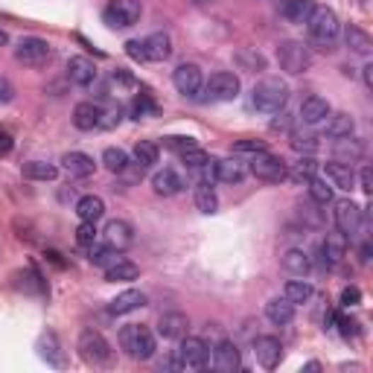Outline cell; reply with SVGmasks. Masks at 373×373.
<instances>
[{"label":"cell","mask_w":373,"mask_h":373,"mask_svg":"<svg viewBox=\"0 0 373 373\" xmlns=\"http://www.w3.org/2000/svg\"><path fill=\"white\" fill-rule=\"evenodd\" d=\"M239 365H242V356L236 350V344L228 341V338L219 341L216 350H213V367L222 370V373H234V370H239Z\"/></svg>","instance_id":"15"},{"label":"cell","mask_w":373,"mask_h":373,"mask_svg":"<svg viewBox=\"0 0 373 373\" xmlns=\"http://www.w3.org/2000/svg\"><path fill=\"white\" fill-rule=\"evenodd\" d=\"M330 117V103L324 96H306L304 105H301V120L306 126H318V122H324Z\"/></svg>","instance_id":"18"},{"label":"cell","mask_w":373,"mask_h":373,"mask_svg":"<svg viewBox=\"0 0 373 373\" xmlns=\"http://www.w3.org/2000/svg\"><path fill=\"white\" fill-rule=\"evenodd\" d=\"M12 96H15V88L6 76H0V103H12Z\"/></svg>","instance_id":"55"},{"label":"cell","mask_w":373,"mask_h":373,"mask_svg":"<svg viewBox=\"0 0 373 373\" xmlns=\"http://www.w3.org/2000/svg\"><path fill=\"white\" fill-rule=\"evenodd\" d=\"M205 88V99H213V103H231V99H236L239 96V76L236 73H228V70H219V73H213V76L207 79V85H202Z\"/></svg>","instance_id":"8"},{"label":"cell","mask_w":373,"mask_h":373,"mask_svg":"<svg viewBox=\"0 0 373 373\" xmlns=\"http://www.w3.org/2000/svg\"><path fill=\"white\" fill-rule=\"evenodd\" d=\"M120 120H122L120 105H108V108L99 105V129H114V126H120Z\"/></svg>","instance_id":"46"},{"label":"cell","mask_w":373,"mask_h":373,"mask_svg":"<svg viewBox=\"0 0 373 373\" xmlns=\"http://www.w3.org/2000/svg\"><path fill=\"white\" fill-rule=\"evenodd\" d=\"M137 277H140V265H134L132 260H117L105 268V280H111V283H129Z\"/></svg>","instance_id":"29"},{"label":"cell","mask_w":373,"mask_h":373,"mask_svg":"<svg viewBox=\"0 0 373 373\" xmlns=\"http://www.w3.org/2000/svg\"><path fill=\"white\" fill-rule=\"evenodd\" d=\"M76 216L82 222H99L105 216V202L99 195H82L76 202Z\"/></svg>","instance_id":"30"},{"label":"cell","mask_w":373,"mask_h":373,"mask_svg":"<svg viewBox=\"0 0 373 373\" xmlns=\"http://www.w3.org/2000/svg\"><path fill=\"white\" fill-rule=\"evenodd\" d=\"M283 268L289 271V275H294V277H306L312 263H309L304 248H289V251L283 254Z\"/></svg>","instance_id":"27"},{"label":"cell","mask_w":373,"mask_h":373,"mask_svg":"<svg viewBox=\"0 0 373 373\" xmlns=\"http://www.w3.org/2000/svg\"><path fill=\"white\" fill-rule=\"evenodd\" d=\"M56 176H59V169L53 163H44V161L23 163V178H30V181H53Z\"/></svg>","instance_id":"36"},{"label":"cell","mask_w":373,"mask_h":373,"mask_svg":"<svg viewBox=\"0 0 373 373\" xmlns=\"http://www.w3.org/2000/svg\"><path fill=\"white\" fill-rule=\"evenodd\" d=\"M67 76H70V82L73 85H91V82H96V67H93V62L91 59H85V56H73L70 62H67Z\"/></svg>","instance_id":"16"},{"label":"cell","mask_w":373,"mask_h":373,"mask_svg":"<svg viewBox=\"0 0 373 373\" xmlns=\"http://www.w3.org/2000/svg\"><path fill=\"white\" fill-rule=\"evenodd\" d=\"M333 321L338 324V330H341V335H344V338H350V335H356V333H359L353 318H347V315H333Z\"/></svg>","instance_id":"52"},{"label":"cell","mask_w":373,"mask_h":373,"mask_svg":"<svg viewBox=\"0 0 373 373\" xmlns=\"http://www.w3.org/2000/svg\"><path fill=\"white\" fill-rule=\"evenodd\" d=\"M327 122V137L333 140H341V137H350L356 132V120L350 114H333L324 120Z\"/></svg>","instance_id":"32"},{"label":"cell","mask_w":373,"mask_h":373,"mask_svg":"<svg viewBox=\"0 0 373 373\" xmlns=\"http://www.w3.org/2000/svg\"><path fill=\"white\" fill-rule=\"evenodd\" d=\"M120 344L132 359H152L155 356V335L149 327H140V324H129L120 330Z\"/></svg>","instance_id":"2"},{"label":"cell","mask_w":373,"mask_h":373,"mask_svg":"<svg viewBox=\"0 0 373 373\" xmlns=\"http://www.w3.org/2000/svg\"><path fill=\"white\" fill-rule=\"evenodd\" d=\"M315 172H318V163L312 158H301V161L292 166V172H286V178H292L294 184H304V181L315 178Z\"/></svg>","instance_id":"41"},{"label":"cell","mask_w":373,"mask_h":373,"mask_svg":"<svg viewBox=\"0 0 373 373\" xmlns=\"http://www.w3.org/2000/svg\"><path fill=\"white\" fill-rule=\"evenodd\" d=\"M111 85H117V88H129V91H134V88H137V79L132 76V73H129V70H120V67H117V70L111 73Z\"/></svg>","instance_id":"49"},{"label":"cell","mask_w":373,"mask_h":373,"mask_svg":"<svg viewBox=\"0 0 373 373\" xmlns=\"http://www.w3.org/2000/svg\"><path fill=\"white\" fill-rule=\"evenodd\" d=\"M210 362V347L202 338H184L181 347L176 350V367H190V370H202Z\"/></svg>","instance_id":"9"},{"label":"cell","mask_w":373,"mask_h":373,"mask_svg":"<svg viewBox=\"0 0 373 373\" xmlns=\"http://www.w3.org/2000/svg\"><path fill=\"white\" fill-rule=\"evenodd\" d=\"M4 44H9V33H6V30H0V47H4Z\"/></svg>","instance_id":"59"},{"label":"cell","mask_w":373,"mask_h":373,"mask_svg":"<svg viewBox=\"0 0 373 373\" xmlns=\"http://www.w3.org/2000/svg\"><path fill=\"white\" fill-rule=\"evenodd\" d=\"M158 155H161V152H158V146H155L152 140H140V143L134 146V161H137L143 169H146V166H155V163H158Z\"/></svg>","instance_id":"42"},{"label":"cell","mask_w":373,"mask_h":373,"mask_svg":"<svg viewBox=\"0 0 373 373\" xmlns=\"http://www.w3.org/2000/svg\"><path fill=\"white\" fill-rule=\"evenodd\" d=\"M254 356H257V362L265 370H275L280 365V359H283V344L275 335H260L254 341Z\"/></svg>","instance_id":"14"},{"label":"cell","mask_w":373,"mask_h":373,"mask_svg":"<svg viewBox=\"0 0 373 373\" xmlns=\"http://www.w3.org/2000/svg\"><path fill=\"white\" fill-rule=\"evenodd\" d=\"M335 158L341 161V163H356L362 155H365V146H362V140H356L353 134L350 137H341V140H335Z\"/></svg>","instance_id":"31"},{"label":"cell","mask_w":373,"mask_h":373,"mask_svg":"<svg viewBox=\"0 0 373 373\" xmlns=\"http://www.w3.org/2000/svg\"><path fill=\"white\" fill-rule=\"evenodd\" d=\"M248 176V166L239 158H222L216 161V181L222 184H239Z\"/></svg>","instance_id":"17"},{"label":"cell","mask_w":373,"mask_h":373,"mask_svg":"<svg viewBox=\"0 0 373 373\" xmlns=\"http://www.w3.org/2000/svg\"><path fill=\"white\" fill-rule=\"evenodd\" d=\"M155 111H158V105H155V99L149 96L146 91L134 96V103H132V117H134V120H140V117H152Z\"/></svg>","instance_id":"44"},{"label":"cell","mask_w":373,"mask_h":373,"mask_svg":"<svg viewBox=\"0 0 373 373\" xmlns=\"http://www.w3.org/2000/svg\"><path fill=\"white\" fill-rule=\"evenodd\" d=\"M172 85L178 88V93L184 96H195L198 91H202L205 85V76H202V67L193 64V62H184L176 67V73H172Z\"/></svg>","instance_id":"12"},{"label":"cell","mask_w":373,"mask_h":373,"mask_svg":"<svg viewBox=\"0 0 373 373\" xmlns=\"http://www.w3.org/2000/svg\"><path fill=\"white\" fill-rule=\"evenodd\" d=\"M306 27H309V35L315 44H333L341 33V23H338V15L327 6H315L312 15L306 18Z\"/></svg>","instance_id":"3"},{"label":"cell","mask_w":373,"mask_h":373,"mask_svg":"<svg viewBox=\"0 0 373 373\" xmlns=\"http://www.w3.org/2000/svg\"><path fill=\"white\" fill-rule=\"evenodd\" d=\"M181 161H184L187 169H198V166H205L210 161V155L202 146H193V149H187V152H181Z\"/></svg>","instance_id":"45"},{"label":"cell","mask_w":373,"mask_h":373,"mask_svg":"<svg viewBox=\"0 0 373 373\" xmlns=\"http://www.w3.org/2000/svg\"><path fill=\"white\" fill-rule=\"evenodd\" d=\"M126 53H129L134 62H149V59H146V47H143V41H129V44H126Z\"/></svg>","instance_id":"54"},{"label":"cell","mask_w":373,"mask_h":373,"mask_svg":"<svg viewBox=\"0 0 373 373\" xmlns=\"http://www.w3.org/2000/svg\"><path fill=\"white\" fill-rule=\"evenodd\" d=\"M73 126L79 132H93L99 129V105L96 103H79L73 108Z\"/></svg>","instance_id":"25"},{"label":"cell","mask_w":373,"mask_h":373,"mask_svg":"<svg viewBox=\"0 0 373 373\" xmlns=\"http://www.w3.org/2000/svg\"><path fill=\"white\" fill-rule=\"evenodd\" d=\"M76 242L82 248H91L96 242V222H82V225L76 228Z\"/></svg>","instance_id":"47"},{"label":"cell","mask_w":373,"mask_h":373,"mask_svg":"<svg viewBox=\"0 0 373 373\" xmlns=\"http://www.w3.org/2000/svg\"><path fill=\"white\" fill-rule=\"evenodd\" d=\"M236 155H257V152H265V143L263 140H239L234 146Z\"/></svg>","instance_id":"50"},{"label":"cell","mask_w":373,"mask_h":373,"mask_svg":"<svg viewBox=\"0 0 373 373\" xmlns=\"http://www.w3.org/2000/svg\"><path fill=\"white\" fill-rule=\"evenodd\" d=\"M120 251H114L111 245H105V242H93L91 248H88V260L93 263V265H103V268H108L111 263H117L120 257H117Z\"/></svg>","instance_id":"37"},{"label":"cell","mask_w":373,"mask_h":373,"mask_svg":"<svg viewBox=\"0 0 373 373\" xmlns=\"http://www.w3.org/2000/svg\"><path fill=\"white\" fill-rule=\"evenodd\" d=\"M38 353L50 362V365H56V367H64V353H62V347H59V338L53 333H47L38 338Z\"/></svg>","instance_id":"33"},{"label":"cell","mask_w":373,"mask_h":373,"mask_svg":"<svg viewBox=\"0 0 373 373\" xmlns=\"http://www.w3.org/2000/svg\"><path fill=\"white\" fill-rule=\"evenodd\" d=\"M103 163H105L111 172H117V176H120V172L129 166V155H126V149H120V146L105 149V152H103Z\"/></svg>","instance_id":"43"},{"label":"cell","mask_w":373,"mask_h":373,"mask_svg":"<svg viewBox=\"0 0 373 373\" xmlns=\"http://www.w3.org/2000/svg\"><path fill=\"white\" fill-rule=\"evenodd\" d=\"M359 184H362V193H373V169L370 166H365L362 169V176H359Z\"/></svg>","instance_id":"56"},{"label":"cell","mask_w":373,"mask_h":373,"mask_svg":"<svg viewBox=\"0 0 373 373\" xmlns=\"http://www.w3.org/2000/svg\"><path fill=\"white\" fill-rule=\"evenodd\" d=\"M306 187H309V198L315 205H330L333 202V184L327 178H309Z\"/></svg>","instance_id":"40"},{"label":"cell","mask_w":373,"mask_h":373,"mask_svg":"<svg viewBox=\"0 0 373 373\" xmlns=\"http://www.w3.org/2000/svg\"><path fill=\"white\" fill-rule=\"evenodd\" d=\"M347 248H350V236H344L341 231H335V234H327L324 245H321V251H324L327 263H341L347 257Z\"/></svg>","instance_id":"26"},{"label":"cell","mask_w":373,"mask_h":373,"mask_svg":"<svg viewBox=\"0 0 373 373\" xmlns=\"http://www.w3.org/2000/svg\"><path fill=\"white\" fill-rule=\"evenodd\" d=\"M195 207L202 213H216L219 210V195L213 193L210 184H198L195 187Z\"/></svg>","instance_id":"39"},{"label":"cell","mask_w":373,"mask_h":373,"mask_svg":"<svg viewBox=\"0 0 373 373\" xmlns=\"http://www.w3.org/2000/svg\"><path fill=\"white\" fill-rule=\"evenodd\" d=\"M163 146H166V149H172V152H178V155H181V152H187V149H193V146H198V143H195L193 137H166V140H163Z\"/></svg>","instance_id":"51"},{"label":"cell","mask_w":373,"mask_h":373,"mask_svg":"<svg viewBox=\"0 0 373 373\" xmlns=\"http://www.w3.org/2000/svg\"><path fill=\"white\" fill-rule=\"evenodd\" d=\"M12 152V137L6 132H0V155H9Z\"/></svg>","instance_id":"57"},{"label":"cell","mask_w":373,"mask_h":373,"mask_svg":"<svg viewBox=\"0 0 373 373\" xmlns=\"http://www.w3.org/2000/svg\"><path fill=\"white\" fill-rule=\"evenodd\" d=\"M15 59H18L21 64H27V67H44L47 59H50V44H47L44 38L30 35V38H23V41L18 44Z\"/></svg>","instance_id":"11"},{"label":"cell","mask_w":373,"mask_h":373,"mask_svg":"<svg viewBox=\"0 0 373 373\" xmlns=\"http://www.w3.org/2000/svg\"><path fill=\"white\" fill-rule=\"evenodd\" d=\"M277 62L286 73H306L309 64H312V53H309V47L301 44V41H280Z\"/></svg>","instance_id":"5"},{"label":"cell","mask_w":373,"mask_h":373,"mask_svg":"<svg viewBox=\"0 0 373 373\" xmlns=\"http://www.w3.org/2000/svg\"><path fill=\"white\" fill-rule=\"evenodd\" d=\"M324 176L333 187H341V190H353L356 187V172L350 163H341V161H333L324 166Z\"/></svg>","instance_id":"20"},{"label":"cell","mask_w":373,"mask_h":373,"mask_svg":"<svg viewBox=\"0 0 373 373\" xmlns=\"http://www.w3.org/2000/svg\"><path fill=\"white\" fill-rule=\"evenodd\" d=\"M140 306H146V294L137 292V289H129V292L117 294L114 301L108 304V312H111V315H129V312H134V309H140Z\"/></svg>","instance_id":"23"},{"label":"cell","mask_w":373,"mask_h":373,"mask_svg":"<svg viewBox=\"0 0 373 373\" xmlns=\"http://www.w3.org/2000/svg\"><path fill=\"white\" fill-rule=\"evenodd\" d=\"M362 70H365V85L373 88V64H365Z\"/></svg>","instance_id":"58"},{"label":"cell","mask_w":373,"mask_h":373,"mask_svg":"<svg viewBox=\"0 0 373 373\" xmlns=\"http://www.w3.org/2000/svg\"><path fill=\"white\" fill-rule=\"evenodd\" d=\"M265 318L271 321V324L286 327V324L294 321V304H289L286 297H283V301H280V297H277V301H268L265 304Z\"/></svg>","instance_id":"28"},{"label":"cell","mask_w":373,"mask_h":373,"mask_svg":"<svg viewBox=\"0 0 373 373\" xmlns=\"http://www.w3.org/2000/svg\"><path fill=\"white\" fill-rule=\"evenodd\" d=\"M187 327H190V318L184 312H166L158 321V333L163 338H184L187 335Z\"/></svg>","instance_id":"21"},{"label":"cell","mask_w":373,"mask_h":373,"mask_svg":"<svg viewBox=\"0 0 373 373\" xmlns=\"http://www.w3.org/2000/svg\"><path fill=\"white\" fill-rule=\"evenodd\" d=\"M333 216H335V228L344 234V236H353V234H359V228H362V207L356 205V202H350V198H341V202H335V210H333Z\"/></svg>","instance_id":"10"},{"label":"cell","mask_w":373,"mask_h":373,"mask_svg":"<svg viewBox=\"0 0 373 373\" xmlns=\"http://www.w3.org/2000/svg\"><path fill=\"white\" fill-rule=\"evenodd\" d=\"M312 292H315V289H312L309 280H289V283H286V301L294 304V306H297V304H306L309 297H312Z\"/></svg>","instance_id":"38"},{"label":"cell","mask_w":373,"mask_h":373,"mask_svg":"<svg viewBox=\"0 0 373 373\" xmlns=\"http://www.w3.org/2000/svg\"><path fill=\"white\" fill-rule=\"evenodd\" d=\"M292 146L297 149V152L312 155L318 149V140H315V134H292Z\"/></svg>","instance_id":"48"},{"label":"cell","mask_w":373,"mask_h":373,"mask_svg":"<svg viewBox=\"0 0 373 373\" xmlns=\"http://www.w3.org/2000/svg\"><path fill=\"white\" fill-rule=\"evenodd\" d=\"M79 356L88 362V365H108L114 350H111V344L103 338V333H96V330H85L79 335Z\"/></svg>","instance_id":"7"},{"label":"cell","mask_w":373,"mask_h":373,"mask_svg":"<svg viewBox=\"0 0 373 373\" xmlns=\"http://www.w3.org/2000/svg\"><path fill=\"white\" fill-rule=\"evenodd\" d=\"M251 103H254V108L263 111V114H277V111H283L286 103H289V85H286L283 79H277V76H268V79H263V82L254 85Z\"/></svg>","instance_id":"1"},{"label":"cell","mask_w":373,"mask_h":373,"mask_svg":"<svg viewBox=\"0 0 373 373\" xmlns=\"http://www.w3.org/2000/svg\"><path fill=\"white\" fill-rule=\"evenodd\" d=\"M362 301V292L356 289V286H347L344 292H341V306H356Z\"/></svg>","instance_id":"53"},{"label":"cell","mask_w":373,"mask_h":373,"mask_svg":"<svg viewBox=\"0 0 373 373\" xmlns=\"http://www.w3.org/2000/svg\"><path fill=\"white\" fill-rule=\"evenodd\" d=\"M103 236H105V245H111L114 251H126V248L134 245V228L129 225L126 219H114V222H108L105 231H103Z\"/></svg>","instance_id":"13"},{"label":"cell","mask_w":373,"mask_h":373,"mask_svg":"<svg viewBox=\"0 0 373 373\" xmlns=\"http://www.w3.org/2000/svg\"><path fill=\"white\" fill-rule=\"evenodd\" d=\"M143 15V6L140 0H108V6L103 12L108 27H117V30H126V27H134Z\"/></svg>","instance_id":"4"},{"label":"cell","mask_w":373,"mask_h":373,"mask_svg":"<svg viewBox=\"0 0 373 373\" xmlns=\"http://www.w3.org/2000/svg\"><path fill=\"white\" fill-rule=\"evenodd\" d=\"M251 172H254V178H260L265 184H280V181H286V172L289 169H286L283 158L271 155L268 149H265V152H257L251 158Z\"/></svg>","instance_id":"6"},{"label":"cell","mask_w":373,"mask_h":373,"mask_svg":"<svg viewBox=\"0 0 373 373\" xmlns=\"http://www.w3.org/2000/svg\"><path fill=\"white\" fill-rule=\"evenodd\" d=\"M143 47L149 62H166L172 56V38L166 33H152L149 38H143Z\"/></svg>","instance_id":"22"},{"label":"cell","mask_w":373,"mask_h":373,"mask_svg":"<svg viewBox=\"0 0 373 373\" xmlns=\"http://www.w3.org/2000/svg\"><path fill=\"white\" fill-rule=\"evenodd\" d=\"M315 9V0H286L283 6V18L289 23H306V18Z\"/></svg>","instance_id":"35"},{"label":"cell","mask_w":373,"mask_h":373,"mask_svg":"<svg viewBox=\"0 0 373 373\" xmlns=\"http://www.w3.org/2000/svg\"><path fill=\"white\" fill-rule=\"evenodd\" d=\"M62 163H64V169L70 172L73 178H88V176H93V169H96L93 158L85 155V152H67L62 158Z\"/></svg>","instance_id":"24"},{"label":"cell","mask_w":373,"mask_h":373,"mask_svg":"<svg viewBox=\"0 0 373 373\" xmlns=\"http://www.w3.org/2000/svg\"><path fill=\"white\" fill-rule=\"evenodd\" d=\"M344 38H347V47H350L353 53H359V56H367L370 50H373L370 35H367L362 27H356V23H350V27L344 30Z\"/></svg>","instance_id":"34"},{"label":"cell","mask_w":373,"mask_h":373,"mask_svg":"<svg viewBox=\"0 0 373 373\" xmlns=\"http://www.w3.org/2000/svg\"><path fill=\"white\" fill-rule=\"evenodd\" d=\"M152 187H155V193L158 195H178L181 190H184V181H181V176H178V172L176 169H158L155 172V176H152Z\"/></svg>","instance_id":"19"}]
</instances>
